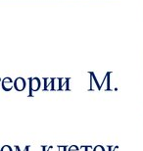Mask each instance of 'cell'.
Returning <instances> with one entry per match:
<instances>
[{"mask_svg": "<svg viewBox=\"0 0 143 151\" xmlns=\"http://www.w3.org/2000/svg\"><path fill=\"white\" fill-rule=\"evenodd\" d=\"M80 147H78L77 145H72L68 147V151H80Z\"/></svg>", "mask_w": 143, "mask_h": 151, "instance_id": "obj_5", "label": "cell"}, {"mask_svg": "<svg viewBox=\"0 0 143 151\" xmlns=\"http://www.w3.org/2000/svg\"><path fill=\"white\" fill-rule=\"evenodd\" d=\"M54 78H45V83H44V88L43 90L45 91V90H49V86H51V83H52Z\"/></svg>", "mask_w": 143, "mask_h": 151, "instance_id": "obj_4", "label": "cell"}, {"mask_svg": "<svg viewBox=\"0 0 143 151\" xmlns=\"http://www.w3.org/2000/svg\"><path fill=\"white\" fill-rule=\"evenodd\" d=\"M81 148H84V151H89L90 149H92V147L89 145H86V146H81Z\"/></svg>", "mask_w": 143, "mask_h": 151, "instance_id": "obj_8", "label": "cell"}, {"mask_svg": "<svg viewBox=\"0 0 143 151\" xmlns=\"http://www.w3.org/2000/svg\"><path fill=\"white\" fill-rule=\"evenodd\" d=\"M0 150H1V148H0Z\"/></svg>", "mask_w": 143, "mask_h": 151, "instance_id": "obj_12", "label": "cell"}, {"mask_svg": "<svg viewBox=\"0 0 143 151\" xmlns=\"http://www.w3.org/2000/svg\"><path fill=\"white\" fill-rule=\"evenodd\" d=\"M0 151H13V150H12V148L9 145H4Z\"/></svg>", "mask_w": 143, "mask_h": 151, "instance_id": "obj_6", "label": "cell"}, {"mask_svg": "<svg viewBox=\"0 0 143 151\" xmlns=\"http://www.w3.org/2000/svg\"><path fill=\"white\" fill-rule=\"evenodd\" d=\"M41 147H42V151H46V150H47V149H46V146H44V145H42Z\"/></svg>", "mask_w": 143, "mask_h": 151, "instance_id": "obj_11", "label": "cell"}, {"mask_svg": "<svg viewBox=\"0 0 143 151\" xmlns=\"http://www.w3.org/2000/svg\"><path fill=\"white\" fill-rule=\"evenodd\" d=\"M14 83L13 81L11 80L10 78H5L2 81V88L5 90V91H10V90L13 88Z\"/></svg>", "mask_w": 143, "mask_h": 151, "instance_id": "obj_3", "label": "cell"}, {"mask_svg": "<svg viewBox=\"0 0 143 151\" xmlns=\"http://www.w3.org/2000/svg\"><path fill=\"white\" fill-rule=\"evenodd\" d=\"M40 88V81L37 78H29V96H32L33 91H37Z\"/></svg>", "mask_w": 143, "mask_h": 151, "instance_id": "obj_1", "label": "cell"}, {"mask_svg": "<svg viewBox=\"0 0 143 151\" xmlns=\"http://www.w3.org/2000/svg\"><path fill=\"white\" fill-rule=\"evenodd\" d=\"M29 145H27L25 147V149H24V151H29Z\"/></svg>", "mask_w": 143, "mask_h": 151, "instance_id": "obj_9", "label": "cell"}, {"mask_svg": "<svg viewBox=\"0 0 143 151\" xmlns=\"http://www.w3.org/2000/svg\"><path fill=\"white\" fill-rule=\"evenodd\" d=\"M14 86H15V88H16L18 91H23L26 87V81L24 80L23 78H16V81H15Z\"/></svg>", "mask_w": 143, "mask_h": 151, "instance_id": "obj_2", "label": "cell"}, {"mask_svg": "<svg viewBox=\"0 0 143 151\" xmlns=\"http://www.w3.org/2000/svg\"><path fill=\"white\" fill-rule=\"evenodd\" d=\"M93 151H104V148H103L102 146H100V145H97L95 148L93 149Z\"/></svg>", "mask_w": 143, "mask_h": 151, "instance_id": "obj_7", "label": "cell"}, {"mask_svg": "<svg viewBox=\"0 0 143 151\" xmlns=\"http://www.w3.org/2000/svg\"><path fill=\"white\" fill-rule=\"evenodd\" d=\"M15 149H16V151H21V148H20V147L18 146V145L15 146Z\"/></svg>", "mask_w": 143, "mask_h": 151, "instance_id": "obj_10", "label": "cell"}]
</instances>
